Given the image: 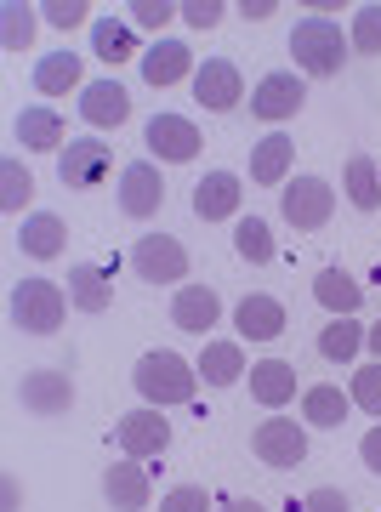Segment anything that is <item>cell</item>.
<instances>
[{
    "label": "cell",
    "instance_id": "cell-43",
    "mask_svg": "<svg viewBox=\"0 0 381 512\" xmlns=\"http://www.w3.org/2000/svg\"><path fill=\"white\" fill-rule=\"evenodd\" d=\"M239 12H245V23H262V18H273V12H279V6H273V0H245V6H239Z\"/></svg>",
    "mask_w": 381,
    "mask_h": 512
},
{
    "label": "cell",
    "instance_id": "cell-15",
    "mask_svg": "<svg viewBox=\"0 0 381 512\" xmlns=\"http://www.w3.org/2000/svg\"><path fill=\"white\" fill-rule=\"evenodd\" d=\"M137 63H143L148 86H177V80H188V74H194V52H188L182 40H154Z\"/></svg>",
    "mask_w": 381,
    "mask_h": 512
},
{
    "label": "cell",
    "instance_id": "cell-18",
    "mask_svg": "<svg viewBox=\"0 0 381 512\" xmlns=\"http://www.w3.org/2000/svg\"><path fill=\"white\" fill-rule=\"evenodd\" d=\"M239 200H245V194H239L234 171H211V177L194 188V217H200V222H222V217H234V211H239Z\"/></svg>",
    "mask_w": 381,
    "mask_h": 512
},
{
    "label": "cell",
    "instance_id": "cell-32",
    "mask_svg": "<svg viewBox=\"0 0 381 512\" xmlns=\"http://www.w3.org/2000/svg\"><path fill=\"white\" fill-rule=\"evenodd\" d=\"M234 251L245 256V262H256V268H268V262H273V234H268V222H262V217H239Z\"/></svg>",
    "mask_w": 381,
    "mask_h": 512
},
{
    "label": "cell",
    "instance_id": "cell-34",
    "mask_svg": "<svg viewBox=\"0 0 381 512\" xmlns=\"http://www.w3.org/2000/svg\"><path fill=\"white\" fill-rule=\"evenodd\" d=\"M29 194H35V177H29L18 160H6V165H0V211H6V217H18L23 205H29Z\"/></svg>",
    "mask_w": 381,
    "mask_h": 512
},
{
    "label": "cell",
    "instance_id": "cell-24",
    "mask_svg": "<svg viewBox=\"0 0 381 512\" xmlns=\"http://www.w3.org/2000/svg\"><path fill=\"white\" fill-rule=\"evenodd\" d=\"M80 86V57L74 52H52V57H40L35 63V92L40 97H63V92H74ZM86 92V86H80Z\"/></svg>",
    "mask_w": 381,
    "mask_h": 512
},
{
    "label": "cell",
    "instance_id": "cell-9",
    "mask_svg": "<svg viewBox=\"0 0 381 512\" xmlns=\"http://www.w3.org/2000/svg\"><path fill=\"white\" fill-rule=\"evenodd\" d=\"M165 200V177H160V165L154 160H131L126 171H120V211L137 222H148L154 211H160Z\"/></svg>",
    "mask_w": 381,
    "mask_h": 512
},
{
    "label": "cell",
    "instance_id": "cell-37",
    "mask_svg": "<svg viewBox=\"0 0 381 512\" xmlns=\"http://www.w3.org/2000/svg\"><path fill=\"white\" fill-rule=\"evenodd\" d=\"M126 12L137 29H165L171 18H182V6H171V0H131Z\"/></svg>",
    "mask_w": 381,
    "mask_h": 512
},
{
    "label": "cell",
    "instance_id": "cell-8",
    "mask_svg": "<svg viewBox=\"0 0 381 512\" xmlns=\"http://www.w3.org/2000/svg\"><path fill=\"white\" fill-rule=\"evenodd\" d=\"M18 399L29 416L40 421H52V416H69L74 410V382H69V370H29L18 387Z\"/></svg>",
    "mask_w": 381,
    "mask_h": 512
},
{
    "label": "cell",
    "instance_id": "cell-27",
    "mask_svg": "<svg viewBox=\"0 0 381 512\" xmlns=\"http://www.w3.org/2000/svg\"><path fill=\"white\" fill-rule=\"evenodd\" d=\"M18 143L23 148H40V154H63V120L52 109H23L18 114Z\"/></svg>",
    "mask_w": 381,
    "mask_h": 512
},
{
    "label": "cell",
    "instance_id": "cell-13",
    "mask_svg": "<svg viewBox=\"0 0 381 512\" xmlns=\"http://www.w3.org/2000/svg\"><path fill=\"white\" fill-rule=\"evenodd\" d=\"M148 148L171 165H188L200 154V131H194V120H182V114H154L148 120Z\"/></svg>",
    "mask_w": 381,
    "mask_h": 512
},
{
    "label": "cell",
    "instance_id": "cell-31",
    "mask_svg": "<svg viewBox=\"0 0 381 512\" xmlns=\"http://www.w3.org/2000/svg\"><path fill=\"white\" fill-rule=\"evenodd\" d=\"M35 12L40 6H23V0H6V6H0V46H6V52H29V40H35Z\"/></svg>",
    "mask_w": 381,
    "mask_h": 512
},
{
    "label": "cell",
    "instance_id": "cell-39",
    "mask_svg": "<svg viewBox=\"0 0 381 512\" xmlns=\"http://www.w3.org/2000/svg\"><path fill=\"white\" fill-rule=\"evenodd\" d=\"M222 12H228L222 0H188V6H182V23H188V29H217Z\"/></svg>",
    "mask_w": 381,
    "mask_h": 512
},
{
    "label": "cell",
    "instance_id": "cell-46",
    "mask_svg": "<svg viewBox=\"0 0 381 512\" xmlns=\"http://www.w3.org/2000/svg\"><path fill=\"white\" fill-rule=\"evenodd\" d=\"M222 512H262V507H256V501H228Z\"/></svg>",
    "mask_w": 381,
    "mask_h": 512
},
{
    "label": "cell",
    "instance_id": "cell-40",
    "mask_svg": "<svg viewBox=\"0 0 381 512\" xmlns=\"http://www.w3.org/2000/svg\"><path fill=\"white\" fill-rule=\"evenodd\" d=\"M160 512H211V501H205L200 484H182V490H171L160 501Z\"/></svg>",
    "mask_w": 381,
    "mask_h": 512
},
{
    "label": "cell",
    "instance_id": "cell-10",
    "mask_svg": "<svg viewBox=\"0 0 381 512\" xmlns=\"http://www.w3.org/2000/svg\"><path fill=\"white\" fill-rule=\"evenodd\" d=\"M194 97H200L211 114H228L239 109V97H245V80L228 57H205L200 69H194Z\"/></svg>",
    "mask_w": 381,
    "mask_h": 512
},
{
    "label": "cell",
    "instance_id": "cell-19",
    "mask_svg": "<svg viewBox=\"0 0 381 512\" xmlns=\"http://www.w3.org/2000/svg\"><path fill=\"white\" fill-rule=\"evenodd\" d=\"M291 160H296V143L285 137V131H273V137H262V143L251 148V183L279 188V183H285V171H291Z\"/></svg>",
    "mask_w": 381,
    "mask_h": 512
},
{
    "label": "cell",
    "instance_id": "cell-45",
    "mask_svg": "<svg viewBox=\"0 0 381 512\" xmlns=\"http://www.w3.org/2000/svg\"><path fill=\"white\" fill-rule=\"evenodd\" d=\"M6 512H18V484L6 478Z\"/></svg>",
    "mask_w": 381,
    "mask_h": 512
},
{
    "label": "cell",
    "instance_id": "cell-36",
    "mask_svg": "<svg viewBox=\"0 0 381 512\" xmlns=\"http://www.w3.org/2000/svg\"><path fill=\"white\" fill-rule=\"evenodd\" d=\"M353 404L370 410V416H381V359L364 365V370H353Z\"/></svg>",
    "mask_w": 381,
    "mask_h": 512
},
{
    "label": "cell",
    "instance_id": "cell-25",
    "mask_svg": "<svg viewBox=\"0 0 381 512\" xmlns=\"http://www.w3.org/2000/svg\"><path fill=\"white\" fill-rule=\"evenodd\" d=\"M63 239H69V228L52 217V211H40V217H29L18 228V245L29 256H40V262H52V256H63Z\"/></svg>",
    "mask_w": 381,
    "mask_h": 512
},
{
    "label": "cell",
    "instance_id": "cell-26",
    "mask_svg": "<svg viewBox=\"0 0 381 512\" xmlns=\"http://www.w3.org/2000/svg\"><path fill=\"white\" fill-rule=\"evenodd\" d=\"M194 370H200L211 387H234L239 376H245V353H239V342H205Z\"/></svg>",
    "mask_w": 381,
    "mask_h": 512
},
{
    "label": "cell",
    "instance_id": "cell-21",
    "mask_svg": "<svg viewBox=\"0 0 381 512\" xmlns=\"http://www.w3.org/2000/svg\"><path fill=\"white\" fill-rule=\"evenodd\" d=\"M251 399L268 404V410H279L285 399H296V365H285V359L251 365Z\"/></svg>",
    "mask_w": 381,
    "mask_h": 512
},
{
    "label": "cell",
    "instance_id": "cell-16",
    "mask_svg": "<svg viewBox=\"0 0 381 512\" xmlns=\"http://www.w3.org/2000/svg\"><path fill=\"white\" fill-rule=\"evenodd\" d=\"M69 302L80 313H103L114 302V274L103 262H74L69 268Z\"/></svg>",
    "mask_w": 381,
    "mask_h": 512
},
{
    "label": "cell",
    "instance_id": "cell-14",
    "mask_svg": "<svg viewBox=\"0 0 381 512\" xmlns=\"http://www.w3.org/2000/svg\"><path fill=\"white\" fill-rule=\"evenodd\" d=\"M171 319H177V330L205 336V330H217V319H222V296L211 291V285H182V291L171 296Z\"/></svg>",
    "mask_w": 381,
    "mask_h": 512
},
{
    "label": "cell",
    "instance_id": "cell-4",
    "mask_svg": "<svg viewBox=\"0 0 381 512\" xmlns=\"http://www.w3.org/2000/svg\"><path fill=\"white\" fill-rule=\"evenodd\" d=\"M279 211H285V222H291V228L313 234V228H325V222H330L336 194H330L325 177H296V183H285V194H279Z\"/></svg>",
    "mask_w": 381,
    "mask_h": 512
},
{
    "label": "cell",
    "instance_id": "cell-2",
    "mask_svg": "<svg viewBox=\"0 0 381 512\" xmlns=\"http://www.w3.org/2000/svg\"><path fill=\"white\" fill-rule=\"evenodd\" d=\"M291 57H296V69L313 74V80H330V74H342L347 63V40L342 29L330 18H302L291 29Z\"/></svg>",
    "mask_w": 381,
    "mask_h": 512
},
{
    "label": "cell",
    "instance_id": "cell-6",
    "mask_svg": "<svg viewBox=\"0 0 381 512\" xmlns=\"http://www.w3.org/2000/svg\"><path fill=\"white\" fill-rule=\"evenodd\" d=\"M308 103V86H302V74H291V69H273V74H262L256 80V92H251V114L256 120H291L296 109Z\"/></svg>",
    "mask_w": 381,
    "mask_h": 512
},
{
    "label": "cell",
    "instance_id": "cell-12",
    "mask_svg": "<svg viewBox=\"0 0 381 512\" xmlns=\"http://www.w3.org/2000/svg\"><path fill=\"white\" fill-rule=\"evenodd\" d=\"M120 450H126L131 461H143V456H160L165 444H171V421L148 404V410H131V416H120Z\"/></svg>",
    "mask_w": 381,
    "mask_h": 512
},
{
    "label": "cell",
    "instance_id": "cell-28",
    "mask_svg": "<svg viewBox=\"0 0 381 512\" xmlns=\"http://www.w3.org/2000/svg\"><path fill=\"white\" fill-rule=\"evenodd\" d=\"M347 205H353V211H376L381 205V171H376L370 154H353V160H347Z\"/></svg>",
    "mask_w": 381,
    "mask_h": 512
},
{
    "label": "cell",
    "instance_id": "cell-5",
    "mask_svg": "<svg viewBox=\"0 0 381 512\" xmlns=\"http://www.w3.org/2000/svg\"><path fill=\"white\" fill-rule=\"evenodd\" d=\"M131 268H137L148 285H177V279H188V251H182L171 234H143L131 245Z\"/></svg>",
    "mask_w": 381,
    "mask_h": 512
},
{
    "label": "cell",
    "instance_id": "cell-3",
    "mask_svg": "<svg viewBox=\"0 0 381 512\" xmlns=\"http://www.w3.org/2000/svg\"><path fill=\"white\" fill-rule=\"evenodd\" d=\"M63 313H69L63 285H52V279H23V285H12V325L18 330L52 336V330L63 325Z\"/></svg>",
    "mask_w": 381,
    "mask_h": 512
},
{
    "label": "cell",
    "instance_id": "cell-33",
    "mask_svg": "<svg viewBox=\"0 0 381 512\" xmlns=\"http://www.w3.org/2000/svg\"><path fill=\"white\" fill-rule=\"evenodd\" d=\"M91 46H97L103 63H126V57H131V29L120 18H97V23H91Z\"/></svg>",
    "mask_w": 381,
    "mask_h": 512
},
{
    "label": "cell",
    "instance_id": "cell-38",
    "mask_svg": "<svg viewBox=\"0 0 381 512\" xmlns=\"http://www.w3.org/2000/svg\"><path fill=\"white\" fill-rule=\"evenodd\" d=\"M40 12H46V23H52V29H74V23H86V0H46V6H40Z\"/></svg>",
    "mask_w": 381,
    "mask_h": 512
},
{
    "label": "cell",
    "instance_id": "cell-7",
    "mask_svg": "<svg viewBox=\"0 0 381 512\" xmlns=\"http://www.w3.org/2000/svg\"><path fill=\"white\" fill-rule=\"evenodd\" d=\"M114 154L97 137H80V143H69L63 154H57V177H63V188H80V194H91V188H103V177H109Z\"/></svg>",
    "mask_w": 381,
    "mask_h": 512
},
{
    "label": "cell",
    "instance_id": "cell-35",
    "mask_svg": "<svg viewBox=\"0 0 381 512\" xmlns=\"http://www.w3.org/2000/svg\"><path fill=\"white\" fill-rule=\"evenodd\" d=\"M353 52H364V57L381 52V6H359V18H353Z\"/></svg>",
    "mask_w": 381,
    "mask_h": 512
},
{
    "label": "cell",
    "instance_id": "cell-29",
    "mask_svg": "<svg viewBox=\"0 0 381 512\" xmlns=\"http://www.w3.org/2000/svg\"><path fill=\"white\" fill-rule=\"evenodd\" d=\"M347 410H353V393H342V387H308L302 393V416L313 427H342Z\"/></svg>",
    "mask_w": 381,
    "mask_h": 512
},
{
    "label": "cell",
    "instance_id": "cell-44",
    "mask_svg": "<svg viewBox=\"0 0 381 512\" xmlns=\"http://www.w3.org/2000/svg\"><path fill=\"white\" fill-rule=\"evenodd\" d=\"M364 348H370V353L381 359V319H376V330H364Z\"/></svg>",
    "mask_w": 381,
    "mask_h": 512
},
{
    "label": "cell",
    "instance_id": "cell-11",
    "mask_svg": "<svg viewBox=\"0 0 381 512\" xmlns=\"http://www.w3.org/2000/svg\"><path fill=\"white\" fill-rule=\"evenodd\" d=\"M251 450L268 467H302L308 461V433L296 427V421H262L251 433Z\"/></svg>",
    "mask_w": 381,
    "mask_h": 512
},
{
    "label": "cell",
    "instance_id": "cell-23",
    "mask_svg": "<svg viewBox=\"0 0 381 512\" xmlns=\"http://www.w3.org/2000/svg\"><path fill=\"white\" fill-rule=\"evenodd\" d=\"M313 296L330 308V319H353L364 302V285H353V274H342V268H325V274L313 279Z\"/></svg>",
    "mask_w": 381,
    "mask_h": 512
},
{
    "label": "cell",
    "instance_id": "cell-20",
    "mask_svg": "<svg viewBox=\"0 0 381 512\" xmlns=\"http://www.w3.org/2000/svg\"><path fill=\"white\" fill-rule=\"evenodd\" d=\"M103 495H109L114 512H143L154 490H148V473H143V467L120 461V467H109V473H103Z\"/></svg>",
    "mask_w": 381,
    "mask_h": 512
},
{
    "label": "cell",
    "instance_id": "cell-42",
    "mask_svg": "<svg viewBox=\"0 0 381 512\" xmlns=\"http://www.w3.org/2000/svg\"><path fill=\"white\" fill-rule=\"evenodd\" d=\"M359 456H364V467H370V473H381V421L359 439Z\"/></svg>",
    "mask_w": 381,
    "mask_h": 512
},
{
    "label": "cell",
    "instance_id": "cell-1",
    "mask_svg": "<svg viewBox=\"0 0 381 512\" xmlns=\"http://www.w3.org/2000/svg\"><path fill=\"white\" fill-rule=\"evenodd\" d=\"M131 382H137V393H143L154 410H171V404H188V399H194V387H200V370L188 365L182 353L154 348V353H143V359H137Z\"/></svg>",
    "mask_w": 381,
    "mask_h": 512
},
{
    "label": "cell",
    "instance_id": "cell-30",
    "mask_svg": "<svg viewBox=\"0 0 381 512\" xmlns=\"http://www.w3.org/2000/svg\"><path fill=\"white\" fill-rule=\"evenodd\" d=\"M359 348H364V325L359 319H330V325L319 330V353H325L330 365H347Z\"/></svg>",
    "mask_w": 381,
    "mask_h": 512
},
{
    "label": "cell",
    "instance_id": "cell-22",
    "mask_svg": "<svg viewBox=\"0 0 381 512\" xmlns=\"http://www.w3.org/2000/svg\"><path fill=\"white\" fill-rule=\"evenodd\" d=\"M234 325L251 336V342H273L279 330H285V308L273 302V296H245L234 308Z\"/></svg>",
    "mask_w": 381,
    "mask_h": 512
},
{
    "label": "cell",
    "instance_id": "cell-17",
    "mask_svg": "<svg viewBox=\"0 0 381 512\" xmlns=\"http://www.w3.org/2000/svg\"><path fill=\"white\" fill-rule=\"evenodd\" d=\"M80 114H86L91 126H126L131 120V97L120 80H91L86 92H80Z\"/></svg>",
    "mask_w": 381,
    "mask_h": 512
},
{
    "label": "cell",
    "instance_id": "cell-41",
    "mask_svg": "<svg viewBox=\"0 0 381 512\" xmlns=\"http://www.w3.org/2000/svg\"><path fill=\"white\" fill-rule=\"evenodd\" d=\"M302 512H347V495L325 484V490H313L308 501H302Z\"/></svg>",
    "mask_w": 381,
    "mask_h": 512
}]
</instances>
